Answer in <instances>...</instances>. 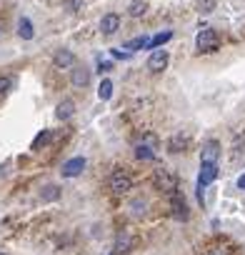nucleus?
I'll return each instance as SVG.
<instances>
[{"instance_id":"nucleus-1","label":"nucleus","mask_w":245,"mask_h":255,"mask_svg":"<svg viewBox=\"0 0 245 255\" xmlns=\"http://www.w3.org/2000/svg\"><path fill=\"white\" fill-rule=\"evenodd\" d=\"M153 185H155L158 190L168 193V195H173V193L178 190V180H175V175H173L168 168H155V173H153Z\"/></svg>"},{"instance_id":"nucleus-2","label":"nucleus","mask_w":245,"mask_h":255,"mask_svg":"<svg viewBox=\"0 0 245 255\" xmlns=\"http://www.w3.org/2000/svg\"><path fill=\"white\" fill-rule=\"evenodd\" d=\"M108 188L113 190V195H125V193H130V188H133V178H130V173H125V170H115V173L110 175V180H108Z\"/></svg>"},{"instance_id":"nucleus-3","label":"nucleus","mask_w":245,"mask_h":255,"mask_svg":"<svg viewBox=\"0 0 245 255\" xmlns=\"http://www.w3.org/2000/svg\"><path fill=\"white\" fill-rule=\"evenodd\" d=\"M218 45H220V38H218V33H215L213 28H203V30L195 35V48H198V53H213V50H218Z\"/></svg>"},{"instance_id":"nucleus-4","label":"nucleus","mask_w":245,"mask_h":255,"mask_svg":"<svg viewBox=\"0 0 245 255\" xmlns=\"http://www.w3.org/2000/svg\"><path fill=\"white\" fill-rule=\"evenodd\" d=\"M218 178V163H200V175H198V200L203 203V190Z\"/></svg>"},{"instance_id":"nucleus-5","label":"nucleus","mask_w":245,"mask_h":255,"mask_svg":"<svg viewBox=\"0 0 245 255\" xmlns=\"http://www.w3.org/2000/svg\"><path fill=\"white\" fill-rule=\"evenodd\" d=\"M170 213H173V218L175 220H188V200H185V195L180 193V190H175L173 195H170Z\"/></svg>"},{"instance_id":"nucleus-6","label":"nucleus","mask_w":245,"mask_h":255,"mask_svg":"<svg viewBox=\"0 0 245 255\" xmlns=\"http://www.w3.org/2000/svg\"><path fill=\"white\" fill-rule=\"evenodd\" d=\"M85 165H88L85 158H83V155H75V158H70V160L63 163L60 173H63V178H78V175H83Z\"/></svg>"},{"instance_id":"nucleus-7","label":"nucleus","mask_w":245,"mask_h":255,"mask_svg":"<svg viewBox=\"0 0 245 255\" xmlns=\"http://www.w3.org/2000/svg\"><path fill=\"white\" fill-rule=\"evenodd\" d=\"M53 65H55L58 70H73V68H75V53L68 50V48L55 50V55H53Z\"/></svg>"},{"instance_id":"nucleus-8","label":"nucleus","mask_w":245,"mask_h":255,"mask_svg":"<svg viewBox=\"0 0 245 255\" xmlns=\"http://www.w3.org/2000/svg\"><path fill=\"white\" fill-rule=\"evenodd\" d=\"M118 28H120V15H118V13H105V15L100 18V33H103L105 38L115 35Z\"/></svg>"},{"instance_id":"nucleus-9","label":"nucleus","mask_w":245,"mask_h":255,"mask_svg":"<svg viewBox=\"0 0 245 255\" xmlns=\"http://www.w3.org/2000/svg\"><path fill=\"white\" fill-rule=\"evenodd\" d=\"M165 68H168V53H165L163 48L153 50L150 58H148V70H150V73H163Z\"/></svg>"},{"instance_id":"nucleus-10","label":"nucleus","mask_w":245,"mask_h":255,"mask_svg":"<svg viewBox=\"0 0 245 255\" xmlns=\"http://www.w3.org/2000/svg\"><path fill=\"white\" fill-rule=\"evenodd\" d=\"M220 155V143L218 140H208L200 150V163H218Z\"/></svg>"},{"instance_id":"nucleus-11","label":"nucleus","mask_w":245,"mask_h":255,"mask_svg":"<svg viewBox=\"0 0 245 255\" xmlns=\"http://www.w3.org/2000/svg\"><path fill=\"white\" fill-rule=\"evenodd\" d=\"M130 248H133V233H130L128 228L118 230V235H115V250H118V253H125V250H130Z\"/></svg>"},{"instance_id":"nucleus-12","label":"nucleus","mask_w":245,"mask_h":255,"mask_svg":"<svg viewBox=\"0 0 245 255\" xmlns=\"http://www.w3.org/2000/svg\"><path fill=\"white\" fill-rule=\"evenodd\" d=\"M70 83H73V88H88L90 85V70L88 68H73Z\"/></svg>"},{"instance_id":"nucleus-13","label":"nucleus","mask_w":245,"mask_h":255,"mask_svg":"<svg viewBox=\"0 0 245 255\" xmlns=\"http://www.w3.org/2000/svg\"><path fill=\"white\" fill-rule=\"evenodd\" d=\"M75 115V103L73 100H60L58 108H55V118L58 120H70Z\"/></svg>"},{"instance_id":"nucleus-14","label":"nucleus","mask_w":245,"mask_h":255,"mask_svg":"<svg viewBox=\"0 0 245 255\" xmlns=\"http://www.w3.org/2000/svg\"><path fill=\"white\" fill-rule=\"evenodd\" d=\"M188 148V135H183V133H175L170 140H168V153H183Z\"/></svg>"},{"instance_id":"nucleus-15","label":"nucleus","mask_w":245,"mask_h":255,"mask_svg":"<svg viewBox=\"0 0 245 255\" xmlns=\"http://www.w3.org/2000/svg\"><path fill=\"white\" fill-rule=\"evenodd\" d=\"M18 35H20L23 40H33V38H35V30H33L30 18H20V20H18Z\"/></svg>"},{"instance_id":"nucleus-16","label":"nucleus","mask_w":245,"mask_h":255,"mask_svg":"<svg viewBox=\"0 0 245 255\" xmlns=\"http://www.w3.org/2000/svg\"><path fill=\"white\" fill-rule=\"evenodd\" d=\"M145 10H148V0H133V3L128 5V15L130 18H140Z\"/></svg>"},{"instance_id":"nucleus-17","label":"nucleus","mask_w":245,"mask_h":255,"mask_svg":"<svg viewBox=\"0 0 245 255\" xmlns=\"http://www.w3.org/2000/svg\"><path fill=\"white\" fill-rule=\"evenodd\" d=\"M135 158H138V160H155V148H150V145H145V143H138Z\"/></svg>"},{"instance_id":"nucleus-18","label":"nucleus","mask_w":245,"mask_h":255,"mask_svg":"<svg viewBox=\"0 0 245 255\" xmlns=\"http://www.w3.org/2000/svg\"><path fill=\"white\" fill-rule=\"evenodd\" d=\"M145 210H148V200H145V198H135V200L130 203V215H133V218H143Z\"/></svg>"},{"instance_id":"nucleus-19","label":"nucleus","mask_w":245,"mask_h":255,"mask_svg":"<svg viewBox=\"0 0 245 255\" xmlns=\"http://www.w3.org/2000/svg\"><path fill=\"white\" fill-rule=\"evenodd\" d=\"M50 138H53V133H50V130H43V133H38V135H35V140H33V145H30V148H33V150H43V148L50 143Z\"/></svg>"},{"instance_id":"nucleus-20","label":"nucleus","mask_w":245,"mask_h":255,"mask_svg":"<svg viewBox=\"0 0 245 255\" xmlns=\"http://www.w3.org/2000/svg\"><path fill=\"white\" fill-rule=\"evenodd\" d=\"M40 198H43V203H53V200L60 198V188L58 185H45L43 193H40Z\"/></svg>"},{"instance_id":"nucleus-21","label":"nucleus","mask_w":245,"mask_h":255,"mask_svg":"<svg viewBox=\"0 0 245 255\" xmlns=\"http://www.w3.org/2000/svg\"><path fill=\"white\" fill-rule=\"evenodd\" d=\"M215 5H218V0H195V10H198L200 15L213 13V10H215Z\"/></svg>"},{"instance_id":"nucleus-22","label":"nucleus","mask_w":245,"mask_h":255,"mask_svg":"<svg viewBox=\"0 0 245 255\" xmlns=\"http://www.w3.org/2000/svg\"><path fill=\"white\" fill-rule=\"evenodd\" d=\"M170 38H173V33H170V30H165V33H158V35H153V38H150V45H148V48H150V50H153V48L158 50V48H160V45H165Z\"/></svg>"},{"instance_id":"nucleus-23","label":"nucleus","mask_w":245,"mask_h":255,"mask_svg":"<svg viewBox=\"0 0 245 255\" xmlns=\"http://www.w3.org/2000/svg\"><path fill=\"white\" fill-rule=\"evenodd\" d=\"M150 45V38L148 35H140V38H133V40H128L125 43V48L133 53V50H140V48H148Z\"/></svg>"},{"instance_id":"nucleus-24","label":"nucleus","mask_w":245,"mask_h":255,"mask_svg":"<svg viewBox=\"0 0 245 255\" xmlns=\"http://www.w3.org/2000/svg\"><path fill=\"white\" fill-rule=\"evenodd\" d=\"M13 85H15V83H13L10 75H0V100H3V98L13 90Z\"/></svg>"},{"instance_id":"nucleus-25","label":"nucleus","mask_w":245,"mask_h":255,"mask_svg":"<svg viewBox=\"0 0 245 255\" xmlns=\"http://www.w3.org/2000/svg\"><path fill=\"white\" fill-rule=\"evenodd\" d=\"M110 95H113V83L105 78V80L100 83V88H98V98H100V100H110Z\"/></svg>"},{"instance_id":"nucleus-26","label":"nucleus","mask_w":245,"mask_h":255,"mask_svg":"<svg viewBox=\"0 0 245 255\" xmlns=\"http://www.w3.org/2000/svg\"><path fill=\"white\" fill-rule=\"evenodd\" d=\"M140 143H145V145H150V148H155V150H158V138H155L153 133H143Z\"/></svg>"},{"instance_id":"nucleus-27","label":"nucleus","mask_w":245,"mask_h":255,"mask_svg":"<svg viewBox=\"0 0 245 255\" xmlns=\"http://www.w3.org/2000/svg\"><path fill=\"white\" fill-rule=\"evenodd\" d=\"M208 255H230V250H228V248H223V245H215V248H210V250H208Z\"/></svg>"},{"instance_id":"nucleus-28","label":"nucleus","mask_w":245,"mask_h":255,"mask_svg":"<svg viewBox=\"0 0 245 255\" xmlns=\"http://www.w3.org/2000/svg\"><path fill=\"white\" fill-rule=\"evenodd\" d=\"M113 58H118V60H128V58H130V50H113Z\"/></svg>"},{"instance_id":"nucleus-29","label":"nucleus","mask_w":245,"mask_h":255,"mask_svg":"<svg viewBox=\"0 0 245 255\" xmlns=\"http://www.w3.org/2000/svg\"><path fill=\"white\" fill-rule=\"evenodd\" d=\"M110 70H113V63H103V60L98 63V73H100V75H103V73H110Z\"/></svg>"},{"instance_id":"nucleus-30","label":"nucleus","mask_w":245,"mask_h":255,"mask_svg":"<svg viewBox=\"0 0 245 255\" xmlns=\"http://www.w3.org/2000/svg\"><path fill=\"white\" fill-rule=\"evenodd\" d=\"M65 8H68L70 13H75V10L80 8V3H78V0H65Z\"/></svg>"},{"instance_id":"nucleus-31","label":"nucleus","mask_w":245,"mask_h":255,"mask_svg":"<svg viewBox=\"0 0 245 255\" xmlns=\"http://www.w3.org/2000/svg\"><path fill=\"white\" fill-rule=\"evenodd\" d=\"M238 188H240V190H245V173L240 175V180H238Z\"/></svg>"},{"instance_id":"nucleus-32","label":"nucleus","mask_w":245,"mask_h":255,"mask_svg":"<svg viewBox=\"0 0 245 255\" xmlns=\"http://www.w3.org/2000/svg\"><path fill=\"white\" fill-rule=\"evenodd\" d=\"M0 38H3V28H0Z\"/></svg>"},{"instance_id":"nucleus-33","label":"nucleus","mask_w":245,"mask_h":255,"mask_svg":"<svg viewBox=\"0 0 245 255\" xmlns=\"http://www.w3.org/2000/svg\"><path fill=\"white\" fill-rule=\"evenodd\" d=\"M0 255H5V253H0Z\"/></svg>"}]
</instances>
